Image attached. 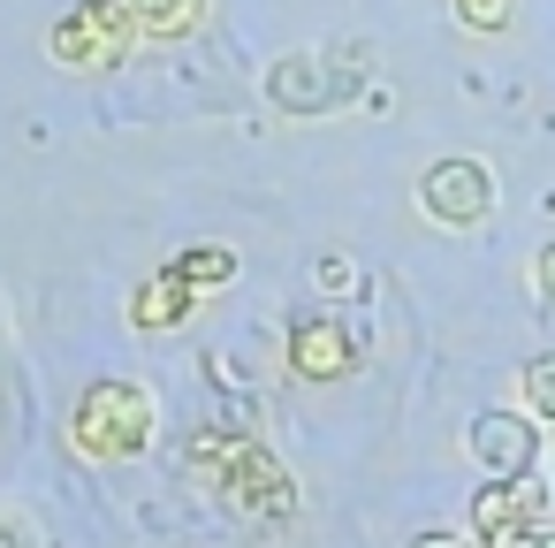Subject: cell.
I'll list each match as a JSON object with an SVG mask.
<instances>
[{"mask_svg":"<svg viewBox=\"0 0 555 548\" xmlns=\"http://www.w3.org/2000/svg\"><path fill=\"white\" fill-rule=\"evenodd\" d=\"M472 525H479V540L509 533V525H540V487L532 480H487L472 495Z\"/></svg>","mask_w":555,"mask_h":548,"instance_id":"cell-6","label":"cell"},{"mask_svg":"<svg viewBox=\"0 0 555 548\" xmlns=\"http://www.w3.org/2000/svg\"><path fill=\"white\" fill-rule=\"evenodd\" d=\"M350 366H358V335H350V320L320 313V320H305V328L289 335V373H305V381H343Z\"/></svg>","mask_w":555,"mask_h":548,"instance_id":"cell-4","label":"cell"},{"mask_svg":"<svg viewBox=\"0 0 555 548\" xmlns=\"http://www.w3.org/2000/svg\"><path fill=\"white\" fill-rule=\"evenodd\" d=\"M456 16H464L472 31H502V24H509V0H464Z\"/></svg>","mask_w":555,"mask_h":548,"instance_id":"cell-12","label":"cell"},{"mask_svg":"<svg viewBox=\"0 0 555 548\" xmlns=\"http://www.w3.org/2000/svg\"><path fill=\"white\" fill-rule=\"evenodd\" d=\"M183 305H191V282H176V275H160V282H145L138 290V328H168V320H183Z\"/></svg>","mask_w":555,"mask_h":548,"instance_id":"cell-8","label":"cell"},{"mask_svg":"<svg viewBox=\"0 0 555 548\" xmlns=\"http://www.w3.org/2000/svg\"><path fill=\"white\" fill-rule=\"evenodd\" d=\"M198 9H206V0H130V16H138L153 39H176V31H191V24H198Z\"/></svg>","mask_w":555,"mask_h":548,"instance_id":"cell-9","label":"cell"},{"mask_svg":"<svg viewBox=\"0 0 555 548\" xmlns=\"http://www.w3.org/2000/svg\"><path fill=\"white\" fill-rule=\"evenodd\" d=\"M229 275H236V259H229V252H214V244H206V252H191V259H176V282H191V290L229 282Z\"/></svg>","mask_w":555,"mask_h":548,"instance_id":"cell-10","label":"cell"},{"mask_svg":"<svg viewBox=\"0 0 555 548\" xmlns=\"http://www.w3.org/2000/svg\"><path fill=\"white\" fill-rule=\"evenodd\" d=\"M274 100L282 107H327L335 85H320V62H282L274 69Z\"/></svg>","mask_w":555,"mask_h":548,"instance_id":"cell-7","label":"cell"},{"mask_svg":"<svg viewBox=\"0 0 555 548\" xmlns=\"http://www.w3.org/2000/svg\"><path fill=\"white\" fill-rule=\"evenodd\" d=\"M130 0H85V9L54 31V54L69 62V69H107V62H122V47H130Z\"/></svg>","mask_w":555,"mask_h":548,"instance_id":"cell-2","label":"cell"},{"mask_svg":"<svg viewBox=\"0 0 555 548\" xmlns=\"http://www.w3.org/2000/svg\"><path fill=\"white\" fill-rule=\"evenodd\" d=\"M411 548H464V540H449V533H426V540H411Z\"/></svg>","mask_w":555,"mask_h":548,"instance_id":"cell-16","label":"cell"},{"mask_svg":"<svg viewBox=\"0 0 555 548\" xmlns=\"http://www.w3.org/2000/svg\"><path fill=\"white\" fill-rule=\"evenodd\" d=\"M472 457H479V472H494V480H525L532 472V457H540V434L525 426V419H509V411H487V419H472Z\"/></svg>","mask_w":555,"mask_h":548,"instance_id":"cell-5","label":"cell"},{"mask_svg":"<svg viewBox=\"0 0 555 548\" xmlns=\"http://www.w3.org/2000/svg\"><path fill=\"white\" fill-rule=\"evenodd\" d=\"M487 548H555L540 525H509V533H487Z\"/></svg>","mask_w":555,"mask_h":548,"instance_id":"cell-13","label":"cell"},{"mask_svg":"<svg viewBox=\"0 0 555 548\" xmlns=\"http://www.w3.org/2000/svg\"><path fill=\"white\" fill-rule=\"evenodd\" d=\"M525 404H532L540 419H555V351L525 366Z\"/></svg>","mask_w":555,"mask_h":548,"instance_id":"cell-11","label":"cell"},{"mask_svg":"<svg viewBox=\"0 0 555 548\" xmlns=\"http://www.w3.org/2000/svg\"><path fill=\"white\" fill-rule=\"evenodd\" d=\"M540 290H547V297H555V244H547V252H540Z\"/></svg>","mask_w":555,"mask_h":548,"instance_id":"cell-15","label":"cell"},{"mask_svg":"<svg viewBox=\"0 0 555 548\" xmlns=\"http://www.w3.org/2000/svg\"><path fill=\"white\" fill-rule=\"evenodd\" d=\"M145 434H153V404H145L138 381H100V388H85V404H77V442H85L92 457H138Z\"/></svg>","mask_w":555,"mask_h":548,"instance_id":"cell-1","label":"cell"},{"mask_svg":"<svg viewBox=\"0 0 555 548\" xmlns=\"http://www.w3.org/2000/svg\"><path fill=\"white\" fill-rule=\"evenodd\" d=\"M320 290H350V259H320Z\"/></svg>","mask_w":555,"mask_h":548,"instance_id":"cell-14","label":"cell"},{"mask_svg":"<svg viewBox=\"0 0 555 548\" xmlns=\"http://www.w3.org/2000/svg\"><path fill=\"white\" fill-rule=\"evenodd\" d=\"M418 206H426L434 221H449V229H472V221H487V206H494V176H487L479 161H434L426 183H418Z\"/></svg>","mask_w":555,"mask_h":548,"instance_id":"cell-3","label":"cell"}]
</instances>
